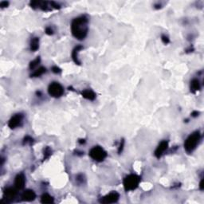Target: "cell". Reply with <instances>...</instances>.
Instances as JSON below:
<instances>
[{
	"mask_svg": "<svg viewBox=\"0 0 204 204\" xmlns=\"http://www.w3.org/2000/svg\"><path fill=\"white\" fill-rule=\"evenodd\" d=\"M168 148V142L167 141H163L162 142H160V143L158 145V147L155 149V151L154 152L155 156L158 159H160L163 154L164 153L166 150Z\"/></svg>",
	"mask_w": 204,
	"mask_h": 204,
	"instance_id": "9c48e42d",
	"label": "cell"
},
{
	"mask_svg": "<svg viewBox=\"0 0 204 204\" xmlns=\"http://www.w3.org/2000/svg\"><path fill=\"white\" fill-rule=\"evenodd\" d=\"M201 138V134L199 131H196L192 134H190L184 143V149L188 153H191L196 148L197 145L199 144V141Z\"/></svg>",
	"mask_w": 204,
	"mask_h": 204,
	"instance_id": "7a4b0ae2",
	"label": "cell"
},
{
	"mask_svg": "<svg viewBox=\"0 0 204 204\" xmlns=\"http://www.w3.org/2000/svg\"><path fill=\"white\" fill-rule=\"evenodd\" d=\"M41 203L44 204H50L53 203V198L49 194H43L41 198Z\"/></svg>",
	"mask_w": 204,
	"mask_h": 204,
	"instance_id": "5bb4252c",
	"label": "cell"
},
{
	"mask_svg": "<svg viewBox=\"0 0 204 204\" xmlns=\"http://www.w3.org/2000/svg\"><path fill=\"white\" fill-rule=\"evenodd\" d=\"M26 184V176L23 173L18 174L14 179V187L17 190H22Z\"/></svg>",
	"mask_w": 204,
	"mask_h": 204,
	"instance_id": "ba28073f",
	"label": "cell"
},
{
	"mask_svg": "<svg viewBox=\"0 0 204 204\" xmlns=\"http://www.w3.org/2000/svg\"><path fill=\"white\" fill-rule=\"evenodd\" d=\"M52 71L54 73H60L61 72V69L58 68V66H53L52 67Z\"/></svg>",
	"mask_w": 204,
	"mask_h": 204,
	"instance_id": "ffe728a7",
	"label": "cell"
},
{
	"mask_svg": "<svg viewBox=\"0 0 204 204\" xmlns=\"http://www.w3.org/2000/svg\"><path fill=\"white\" fill-rule=\"evenodd\" d=\"M50 155H51V150H50V148H46L44 151V160L50 157Z\"/></svg>",
	"mask_w": 204,
	"mask_h": 204,
	"instance_id": "d6986e66",
	"label": "cell"
},
{
	"mask_svg": "<svg viewBox=\"0 0 204 204\" xmlns=\"http://www.w3.org/2000/svg\"><path fill=\"white\" fill-rule=\"evenodd\" d=\"M36 198V194L33 190H25L22 195V199L23 201L31 202L34 201Z\"/></svg>",
	"mask_w": 204,
	"mask_h": 204,
	"instance_id": "8fae6325",
	"label": "cell"
},
{
	"mask_svg": "<svg viewBox=\"0 0 204 204\" xmlns=\"http://www.w3.org/2000/svg\"><path fill=\"white\" fill-rule=\"evenodd\" d=\"M119 198H120V195L116 191H113L103 197L100 202L102 203H114L118 201Z\"/></svg>",
	"mask_w": 204,
	"mask_h": 204,
	"instance_id": "8992f818",
	"label": "cell"
},
{
	"mask_svg": "<svg viewBox=\"0 0 204 204\" xmlns=\"http://www.w3.org/2000/svg\"><path fill=\"white\" fill-rule=\"evenodd\" d=\"M161 39H162V41H163L164 44H168V43H169V39L167 37V36L162 35Z\"/></svg>",
	"mask_w": 204,
	"mask_h": 204,
	"instance_id": "44dd1931",
	"label": "cell"
},
{
	"mask_svg": "<svg viewBox=\"0 0 204 204\" xmlns=\"http://www.w3.org/2000/svg\"><path fill=\"white\" fill-rule=\"evenodd\" d=\"M22 118H23V116H22V114H20V113L14 115V116H12L11 118V120L9 121V128H11V129H14V128H16L17 127H19L20 124H21V123H22Z\"/></svg>",
	"mask_w": 204,
	"mask_h": 204,
	"instance_id": "52a82bcc",
	"label": "cell"
},
{
	"mask_svg": "<svg viewBox=\"0 0 204 204\" xmlns=\"http://www.w3.org/2000/svg\"><path fill=\"white\" fill-rule=\"evenodd\" d=\"M199 188H200V190H203V179H202L201 182L199 183Z\"/></svg>",
	"mask_w": 204,
	"mask_h": 204,
	"instance_id": "484cf974",
	"label": "cell"
},
{
	"mask_svg": "<svg viewBox=\"0 0 204 204\" xmlns=\"http://www.w3.org/2000/svg\"><path fill=\"white\" fill-rule=\"evenodd\" d=\"M124 140H122L121 142V145H120V147H119V149H118L119 153H121V152H122L123 148H124Z\"/></svg>",
	"mask_w": 204,
	"mask_h": 204,
	"instance_id": "7402d4cb",
	"label": "cell"
},
{
	"mask_svg": "<svg viewBox=\"0 0 204 204\" xmlns=\"http://www.w3.org/2000/svg\"><path fill=\"white\" fill-rule=\"evenodd\" d=\"M89 156L95 161L101 162L107 156V153L104 149L100 146H95L90 150Z\"/></svg>",
	"mask_w": 204,
	"mask_h": 204,
	"instance_id": "277c9868",
	"label": "cell"
},
{
	"mask_svg": "<svg viewBox=\"0 0 204 204\" xmlns=\"http://www.w3.org/2000/svg\"><path fill=\"white\" fill-rule=\"evenodd\" d=\"M141 182V178L138 176L137 175L131 174L126 176L124 179V190L129 191L133 190L138 188V186Z\"/></svg>",
	"mask_w": 204,
	"mask_h": 204,
	"instance_id": "3957f363",
	"label": "cell"
},
{
	"mask_svg": "<svg viewBox=\"0 0 204 204\" xmlns=\"http://www.w3.org/2000/svg\"><path fill=\"white\" fill-rule=\"evenodd\" d=\"M83 47L81 46H77L74 48V50H73L72 52V58H73V60L74 61L75 63L77 64V65H80V61L78 60V53L80 52L81 50H82Z\"/></svg>",
	"mask_w": 204,
	"mask_h": 204,
	"instance_id": "4fadbf2b",
	"label": "cell"
},
{
	"mask_svg": "<svg viewBox=\"0 0 204 204\" xmlns=\"http://www.w3.org/2000/svg\"><path fill=\"white\" fill-rule=\"evenodd\" d=\"M17 195L16 188H6L4 192H3V197L4 199H6V201H11L15 198Z\"/></svg>",
	"mask_w": 204,
	"mask_h": 204,
	"instance_id": "30bf717a",
	"label": "cell"
},
{
	"mask_svg": "<svg viewBox=\"0 0 204 204\" xmlns=\"http://www.w3.org/2000/svg\"><path fill=\"white\" fill-rule=\"evenodd\" d=\"M88 19L86 16L76 18L71 22V32L74 38L78 40L86 39L88 34Z\"/></svg>",
	"mask_w": 204,
	"mask_h": 204,
	"instance_id": "6da1fadb",
	"label": "cell"
},
{
	"mask_svg": "<svg viewBox=\"0 0 204 204\" xmlns=\"http://www.w3.org/2000/svg\"><path fill=\"white\" fill-rule=\"evenodd\" d=\"M199 112H197V111H195V112H193V113H191V115H192V116H194V117H195V116H199Z\"/></svg>",
	"mask_w": 204,
	"mask_h": 204,
	"instance_id": "4316f807",
	"label": "cell"
},
{
	"mask_svg": "<svg viewBox=\"0 0 204 204\" xmlns=\"http://www.w3.org/2000/svg\"><path fill=\"white\" fill-rule=\"evenodd\" d=\"M32 141H33L32 138L30 137V136H26V137H25V139H24V143H27V142H31Z\"/></svg>",
	"mask_w": 204,
	"mask_h": 204,
	"instance_id": "d4e9b609",
	"label": "cell"
},
{
	"mask_svg": "<svg viewBox=\"0 0 204 204\" xmlns=\"http://www.w3.org/2000/svg\"><path fill=\"white\" fill-rule=\"evenodd\" d=\"M200 89V82L198 79H193L190 82V90L192 92L199 91Z\"/></svg>",
	"mask_w": 204,
	"mask_h": 204,
	"instance_id": "9a60e30c",
	"label": "cell"
},
{
	"mask_svg": "<svg viewBox=\"0 0 204 204\" xmlns=\"http://www.w3.org/2000/svg\"><path fill=\"white\" fill-rule=\"evenodd\" d=\"M8 4H9L8 2L3 1V2H1V3H0V6H1V7H5V6H7Z\"/></svg>",
	"mask_w": 204,
	"mask_h": 204,
	"instance_id": "cb8c5ba5",
	"label": "cell"
},
{
	"mask_svg": "<svg viewBox=\"0 0 204 204\" xmlns=\"http://www.w3.org/2000/svg\"><path fill=\"white\" fill-rule=\"evenodd\" d=\"M46 68H44V67H40V68H39V69H37V70H35V71L33 73L31 74V77H40V76H41V75L43 74V73H46Z\"/></svg>",
	"mask_w": 204,
	"mask_h": 204,
	"instance_id": "e0dca14e",
	"label": "cell"
},
{
	"mask_svg": "<svg viewBox=\"0 0 204 204\" xmlns=\"http://www.w3.org/2000/svg\"><path fill=\"white\" fill-rule=\"evenodd\" d=\"M40 61H41V59H40V58L39 57H38V58H36V59H34V61H32L31 62V64H30V69H34V68H35L39 64V62H40Z\"/></svg>",
	"mask_w": 204,
	"mask_h": 204,
	"instance_id": "ac0fdd59",
	"label": "cell"
},
{
	"mask_svg": "<svg viewBox=\"0 0 204 204\" xmlns=\"http://www.w3.org/2000/svg\"><path fill=\"white\" fill-rule=\"evenodd\" d=\"M48 93L50 96L53 97H61L64 93V88L58 82H53L49 86L48 88Z\"/></svg>",
	"mask_w": 204,
	"mask_h": 204,
	"instance_id": "5b68a950",
	"label": "cell"
},
{
	"mask_svg": "<svg viewBox=\"0 0 204 204\" xmlns=\"http://www.w3.org/2000/svg\"><path fill=\"white\" fill-rule=\"evenodd\" d=\"M46 33L49 35H51V34H53V30L50 27H47L46 29Z\"/></svg>",
	"mask_w": 204,
	"mask_h": 204,
	"instance_id": "603a6c76",
	"label": "cell"
},
{
	"mask_svg": "<svg viewBox=\"0 0 204 204\" xmlns=\"http://www.w3.org/2000/svg\"><path fill=\"white\" fill-rule=\"evenodd\" d=\"M81 95L84 98H86L89 101H93L96 98V94L94 93L93 91H92L90 89H85L83 90L81 93Z\"/></svg>",
	"mask_w": 204,
	"mask_h": 204,
	"instance_id": "7c38bea8",
	"label": "cell"
},
{
	"mask_svg": "<svg viewBox=\"0 0 204 204\" xmlns=\"http://www.w3.org/2000/svg\"><path fill=\"white\" fill-rule=\"evenodd\" d=\"M39 48V39L33 38L31 41V50L32 51H36Z\"/></svg>",
	"mask_w": 204,
	"mask_h": 204,
	"instance_id": "2e32d148",
	"label": "cell"
}]
</instances>
